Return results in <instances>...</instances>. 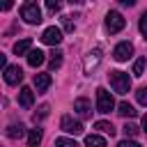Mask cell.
<instances>
[{
    "mask_svg": "<svg viewBox=\"0 0 147 147\" xmlns=\"http://www.w3.org/2000/svg\"><path fill=\"white\" fill-rule=\"evenodd\" d=\"M108 80H110V85H113V90L117 94H126L131 90V78L124 71H110L108 74Z\"/></svg>",
    "mask_w": 147,
    "mask_h": 147,
    "instance_id": "cell-1",
    "label": "cell"
},
{
    "mask_svg": "<svg viewBox=\"0 0 147 147\" xmlns=\"http://www.w3.org/2000/svg\"><path fill=\"white\" fill-rule=\"evenodd\" d=\"M21 18H25V23H30V25H37V23H41V9H39V5L37 2H25L23 7H21Z\"/></svg>",
    "mask_w": 147,
    "mask_h": 147,
    "instance_id": "cell-2",
    "label": "cell"
},
{
    "mask_svg": "<svg viewBox=\"0 0 147 147\" xmlns=\"http://www.w3.org/2000/svg\"><path fill=\"white\" fill-rule=\"evenodd\" d=\"M115 108V99H113V94L108 92V90H103V87H99L96 90V110L99 113H110Z\"/></svg>",
    "mask_w": 147,
    "mask_h": 147,
    "instance_id": "cell-3",
    "label": "cell"
},
{
    "mask_svg": "<svg viewBox=\"0 0 147 147\" xmlns=\"http://www.w3.org/2000/svg\"><path fill=\"white\" fill-rule=\"evenodd\" d=\"M124 25H126V21H124V16H122L119 11H115V9H113V11H108V14H106V30H108L110 34L119 32Z\"/></svg>",
    "mask_w": 147,
    "mask_h": 147,
    "instance_id": "cell-4",
    "label": "cell"
},
{
    "mask_svg": "<svg viewBox=\"0 0 147 147\" xmlns=\"http://www.w3.org/2000/svg\"><path fill=\"white\" fill-rule=\"evenodd\" d=\"M131 53H133V44H131V41H119V44L113 48V57H115L117 62H126V60L131 57Z\"/></svg>",
    "mask_w": 147,
    "mask_h": 147,
    "instance_id": "cell-5",
    "label": "cell"
},
{
    "mask_svg": "<svg viewBox=\"0 0 147 147\" xmlns=\"http://www.w3.org/2000/svg\"><path fill=\"white\" fill-rule=\"evenodd\" d=\"M60 126H62V131H67V133H71V136H80V133H83L80 119H74L71 115H64L62 122H60Z\"/></svg>",
    "mask_w": 147,
    "mask_h": 147,
    "instance_id": "cell-6",
    "label": "cell"
},
{
    "mask_svg": "<svg viewBox=\"0 0 147 147\" xmlns=\"http://www.w3.org/2000/svg\"><path fill=\"white\" fill-rule=\"evenodd\" d=\"M41 41H44V44H48V46H57V44L62 41V30H60V28H55V25L46 28V30L41 32Z\"/></svg>",
    "mask_w": 147,
    "mask_h": 147,
    "instance_id": "cell-7",
    "label": "cell"
},
{
    "mask_svg": "<svg viewBox=\"0 0 147 147\" xmlns=\"http://www.w3.org/2000/svg\"><path fill=\"white\" fill-rule=\"evenodd\" d=\"M99 62H101V48H94V51H90V53H87V57H85V62H83V67H85V74H87V76H92V71L99 67Z\"/></svg>",
    "mask_w": 147,
    "mask_h": 147,
    "instance_id": "cell-8",
    "label": "cell"
},
{
    "mask_svg": "<svg viewBox=\"0 0 147 147\" xmlns=\"http://www.w3.org/2000/svg\"><path fill=\"white\" fill-rule=\"evenodd\" d=\"M5 71V83L7 85H18L21 80H23V69L16 64V67H5L2 69Z\"/></svg>",
    "mask_w": 147,
    "mask_h": 147,
    "instance_id": "cell-9",
    "label": "cell"
},
{
    "mask_svg": "<svg viewBox=\"0 0 147 147\" xmlns=\"http://www.w3.org/2000/svg\"><path fill=\"white\" fill-rule=\"evenodd\" d=\"M74 110H76L78 117H83V119H90V117H92V106H90V101H87L85 96H78V99L74 101Z\"/></svg>",
    "mask_w": 147,
    "mask_h": 147,
    "instance_id": "cell-10",
    "label": "cell"
},
{
    "mask_svg": "<svg viewBox=\"0 0 147 147\" xmlns=\"http://www.w3.org/2000/svg\"><path fill=\"white\" fill-rule=\"evenodd\" d=\"M18 103H21L23 108H32V103H34V92H32L30 87H21V92H18Z\"/></svg>",
    "mask_w": 147,
    "mask_h": 147,
    "instance_id": "cell-11",
    "label": "cell"
},
{
    "mask_svg": "<svg viewBox=\"0 0 147 147\" xmlns=\"http://www.w3.org/2000/svg\"><path fill=\"white\" fill-rule=\"evenodd\" d=\"M51 87V74H34V90L46 92Z\"/></svg>",
    "mask_w": 147,
    "mask_h": 147,
    "instance_id": "cell-12",
    "label": "cell"
},
{
    "mask_svg": "<svg viewBox=\"0 0 147 147\" xmlns=\"http://www.w3.org/2000/svg\"><path fill=\"white\" fill-rule=\"evenodd\" d=\"M44 60H46V53L39 51V48H32L28 53V64L30 67H39V64H44Z\"/></svg>",
    "mask_w": 147,
    "mask_h": 147,
    "instance_id": "cell-13",
    "label": "cell"
},
{
    "mask_svg": "<svg viewBox=\"0 0 147 147\" xmlns=\"http://www.w3.org/2000/svg\"><path fill=\"white\" fill-rule=\"evenodd\" d=\"M30 51H32V39H21V41L14 44V53L16 55H28Z\"/></svg>",
    "mask_w": 147,
    "mask_h": 147,
    "instance_id": "cell-14",
    "label": "cell"
},
{
    "mask_svg": "<svg viewBox=\"0 0 147 147\" xmlns=\"http://www.w3.org/2000/svg\"><path fill=\"white\" fill-rule=\"evenodd\" d=\"M117 115H122V117H136V115H138V110H136L129 101H122V103L117 106Z\"/></svg>",
    "mask_w": 147,
    "mask_h": 147,
    "instance_id": "cell-15",
    "label": "cell"
},
{
    "mask_svg": "<svg viewBox=\"0 0 147 147\" xmlns=\"http://www.w3.org/2000/svg\"><path fill=\"white\" fill-rule=\"evenodd\" d=\"M5 133H7V138H21V136L25 133V126H23L21 122H18V124H9Z\"/></svg>",
    "mask_w": 147,
    "mask_h": 147,
    "instance_id": "cell-16",
    "label": "cell"
},
{
    "mask_svg": "<svg viewBox=\"0 0 147 147\" xmlns=\"http://www.w3.org/2000/svg\"><path fill=\"white\" fill-rule=\"evenodd\" d=\"M85 145H87V147H103V145H106V138H101L99 133H90V136L85 138Z\"/></svg>",
    "mask_w": 147,
    "mask_h": 147,
    "instance_id": "cell-17",
    "label": "cell"
},
{
    "mask_svg": "<svg viewBox=\"0 0 147 147\" xmlns=\"http://www.w3.org/2000/svg\"><path fill=\"white\" fill-rule=\"evenodd\" d=\"M62 55H64V53H62V51H57V48L51 53V57H48L51 69H60V67H62Z\"/></svg>",
    "mask_w": 147,
    "mask_h": 147,
    "instance_id": "cell-18",
    "label": "cell"
},
{
    "mask_svg": "<svg viewBox=\"0 0 147 147\" xmlns=\"http://www.w3.org/2000/svg\"><path fill=\"white\" fill-rule=\"evenodd\" d=\"M94 129H96V131H101V133H108V136H115V131H117L110 122H103V119H101V122H96V124H94Z\"/></svg>",
    "mask_w": 147,
    "mask_h": 147,
    "instance_id": "cell-19",
    "label": "cell"
},
{
    "mask_svg": "<svg viewBox=\"0 0 147 147\" xmlns=\"http://www.w3.org/2000/svg\"><path fill=\"white\" fill-rule=\"evenodd\" d=\"M41 142V129H30V133H28V145L30 147H37Z\"/></svg>",
    "mask_w": 147,
    "mask_h": 147,
    "instance_id": "cell-20",
    "label": "cell"
},
{
    "mask_svg": "<svg viewBox=\"0 0 147 147\" xmlns=\"http://www.w3.org/2000/svg\"><path fill=\"white\" fill-rule=\"evenodd\" d=\"M145 64H147V60L145 57H138L133 62V76H142L145 74Z\"/></svg>",
    "mask_w": 147,
    "mask_h": 147,
    "instance_id": "cell-21",
    "label": "cell"
},
{
    "mask_svg": "<svg viewBox=\"0 0 147 147\" xmlns=\"http://www.w3.org/2000/svg\"><path fill=\"white\" fill-rule=\"evenodd\" d=\"M48 110H51L48 103H41V106L37 108V113H34V122H41L44 117H48Z\"/></svg>",
    "mask_w": 147,
    "mask_h": 147,
    "instance_id": "cell-22",
    "label": "cell"
},
{
    "mask_svg": "<svg viewBox=\"0 0 147 147\" xmlns=\"http://www.w3.org/2000/svg\"><path fill=\"white\" fill-rule=\"evenodd\" d=\"M62 28H64L67 32H74V28H76V21H74V16H62Z\"/></svg>",
    "mask_w": 147,
    "mask_h": 147,
    "instance_id": "cell-23",
    "label": "cell"
},
{
    "mask_svg": "<svg viewBox=\"0 0 147 147\" xmlns=\"http://www.w3.org/2000/svg\"><path fill=\"white\" fill-rule=\"evenodd\" d=\"M46 9H48L51 14L60 11V9H62V0H46Z\"/></svg>",
    "mask_w": 147,
    "mask_h": 147,
    "instance_id": "cell-24",
    "label": "cell"
},
{
    "mask_svg": "<svg viewBox=\"0 0 147 147\" xmlns=\"http://www.w3.org/2000/svg\"><path fill=\"white\" fill-rule=\"evenodd\" d=\"M136 99H138L140 106H147V87H140V90L136 92Z\"/></svg>",
    "mask_w": 147,
    "mask_h": 147,
    "instance_id": "cell-25",
    "label": "cell"
},
{
    "mask_svg": "<svg viewBox=\"0 0 147 147\" xmlns=\"http://www.w3.org/2000/svg\"><path fill=\"white\" fill-rule=\"evenodd\" d=\"M122 131H124V136H126V138H133V136L138 133V126H136V124H124V129H122Z\"/></svg>",
    "mask_w": 147,
    "mask_h": 147,
    "instance_id": "cell-26",
    "label": "cell"
},
{
    "mask_svg": "<svg viewBox=\"0 0 147 147\" xmlns=\"http://www.w3.org/2000/svg\"><path fill=\"white\" fill-rule=\"evenodd\" d=\"M55 145H60V147H76V140L74 138H57Z\"/></svg>",
    "mask_w": 147,
    "mask_h": 147,
    "instance_id": "cell-27",
    "label": "cell"
},
{
    "mask_svg": "<svg viewBox=\"0 0 147 147\" xmlns=\"http://www.w3.org/2000/svg\"><path fill=\"white\" fill-rule=\"evenodd\" d=\"M140 32H142V37H145V41H147V11H142V16H140Z\"/></svg>",
    "mask_w": 147,
    "mask_h": 147,
    "instance_id": "cell-28",
    "label": "cell"
},
{
    "mask_svg": "<svg viewBox=\"0 0 147 147\" xmlns=\"http://www.w3.org/2000/svg\"><path fill=\"white\" fill-rule=\"evenodd\" d=\"M117 147H138V142H136L133 138H126V140H119Z\"/></svg>",
    "mask_w": 147,
    "mask_h": 147,
    "instance_id": "cell-29",
    "label": "cell"
},
{
    "mask_svg": "<svg viewBox=\"0 0 147 147\" xmlns=\"http://www.w3.org/2000/svg\"><path fill=\"white\" fill-rule=\"evenodd\" d=\"M11 5H14V0H2V11H9Z\"/></svg>",
    "mask_w": 147,
    "mask_h": 147,
    "instance_id": "cell-30",
    "label": "cell"
},
{
    "mask_svg": "<svg viewBox=\"0 0 147 147\" xmlns=\"http://www.w3.org/2000/svg\"><path fill=\"white\" fill-rule=\"evenodd\" d=\"M117 2H119V5H124V7H133L138 0H117Z\"/></svg>",
    "mask_w": 147,
    "mask_h": 147,
    "instance_id": "cell-31",
    "label": "cell"
},
{
    "mask_svg": "<svg viewBox=\"0 0 147 147\" xmlns=\"http://www.w3.org/2000/svg\"><path fill=\"white\" fill-rule=\"evenodd\" d=\"M0 67H2V69L7 67V55H2V53H0Z\"/></svg>",
    "mask_w": 147,
    "mask_h": 147,
    "instance_id": "cell-32",
    "label": "cell"
},
{
    "mask_svg": "<svg viewBox=\"0 0 147 147\" xmlns=\"http://www.w3.org/2000/svg\"><path fill=\"white\" fill-rule=\"evenodd\" d=\"M142 131H145V133H147V113H145V115H142Z\"/></svg>",
    "mask_w": 147,
    "mask_h": 147,
    "instance_id": "cell-33",
    "label": "cell"
},
{
    "mask_svg": "<svg viewBox=\"0 0 147 147\" xmlns=\"http://www.w3.org/2000/svg\"><path fill=\"white\" fill-rule=\"evenodd\" d=\"M69 2H71V5H80L83 0H69Z\"/></svg>",
    "mask_w": 147,
    "mask_h": 147,
    "instance_id": "cell-34",
    "label": "cell"
}]
</instances>
